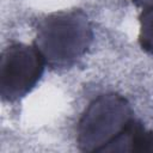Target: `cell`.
Here are the masks:
<instances>
[{"instance_id": "obj_1", "label": "cell", "mask_w": 153, "mask_h": 153, "mask_svg": "<svg viewBox=\"0 0 153 153\" xmlns=\"http://www.w3.org/2000/svg\"><path fill=\"white\" fill-rule=\"evenodd\" d=\"M93 37L92 23L82 10H62L38 22L32 44L48 67L61 71L72 68L87 54Z\"/></svg>"}, {"instance_id": "obj_2", "label": "cell", "mask_w": 153, "mask_h": 153, "mask_svg": "<svg viewBox=\"0 0 153 153\" xmlns=\"http://www.w3.org/2000/svg\"><path fill=\"white\" fill-rule=\"evenodd\" d=\"M135 120L127 98L115 92L99 94L88 103L78 121V148L81 152H109Z\"/></svg>"}, {"instance_id": "obj_3", "label": "cell", "mask_w": 153, "mask_h": 153, "mask_svg": "<svg viewBox=\"0 0 153 153\" xmlns=\"http://www.w3.org/2000/svg\"><path fill=\"white\" fill-rule=\"evenodd\" d=\"M45 61L33 44L12 43L0 59V96L14 103L27 96L42 79Z\"/></svg>"}, {"instance_id": "obj_4", "label": "cell", "mask_w": 153, "mask_h": 153, "mask_svg": "<svg viewBox=\"0 0 153 153\" xmlns=\"http://www.w3.org/2000/svg\"><path fill=\"white\" fill-rule=\"evenodd\" d=\"M137 41L145 53L153 55V4L143 7L139 16Z\"/></svg>"}, {"instance_id": "obj_5", "label": "cell", "mask_w": 153, "mask_h": 153, "mask_svg": "<svg viewBox=\"0 0 153 153\" xmlns=\"http://www.w3.org/2000/svg\"><path fill=\"white\" fill-rule=\"evenodd\" d=\"M130 152L153 153V130H146L141 124L133 135Z\"/></svg>"}, {"instance_id": "obj_6", "label": "cell", "mask_w": 153, "mask_h": 153, "mask_svg": "<svg viewBox=\"0 0 153 153\" xmlns=\"http://www.w3.org/2000/svg\"><path fill=\"white\" fill-rule=\"evenodd\" d=\"M137 7H141V8H143V7H147V6H149V5H152L153 4V0H131Z\"/></svg>"}]
</instances>
